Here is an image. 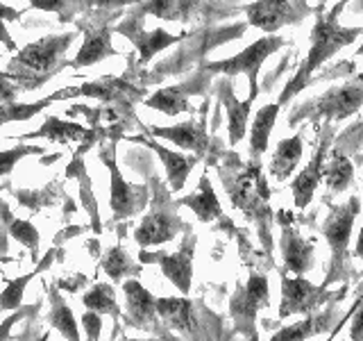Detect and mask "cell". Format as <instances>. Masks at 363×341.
<instances>
[{
  "mask_svg": "<svg viewBox=\"0 0 363 341\" xmlns=\"http://www.w3.org/2000/svg\"><path fill=\"white\" fill-rule=\"evenodd\" d=\"M247 26L266 34H275L286 26H300L313 14L309 0H255L243 7Z\"/></svg>",
  "mask_w": 363,
  "mask_h": 341,
  "instance_id": "cell-12",
  "label": "cell"
},
{
  "mask_svg": "<svg viewBox=\"0 0 363 341\" xmlns=\"http://www.w3.org/2000/svg\"><path fill=\"white\" fill-rule=\"evenodd\" d=\"M125 9H128V7H125ZM125 9H123V18L116 23V26H113V32L128 37L136 45V50H139V66L147 64L155 55H159L162 50L170 48V45H175V43H182L189 37L186 32L170 34V32H166L162 28L145 30L143 28V16L134 14L132 9L130 11H125Z\"/></svg>",
  "mask_w": 363,
  "mask_h": 341,
  "instance_id": "cell-13",
  "label": "cell"
},
{
  "mask_svg": "<svg viewBox=\"0 0 363 341\" xmlns=\"http://www.w3.org/2000/svg\"><path fill=\"white\" fill-rule=\"evenodd\" d=\"M327 205V219L323 223V234L327 239L329 248H332V261H329V276L325 278V287H332L336 282L347 280L350 273V239H352V227L361 212V200L352 196L350 200L334 205L327 196L323 198Z\"/></svg>",
  "mask_w": 363,
  "mask_h": 341,
  "instance_id": "cell-4",
  "label": "cell"
},
{
  "mask_svg": "<svg viewBox=\"0 0 363 341\" xmlns=\"http://www.w3.org/2000/svg\"><path fill=\"white\" fill-rule=\"evenodd\" d=\"M286 45V39L277 37V34H268V37H261L255 43H250L245 50H241L234 57H227V60H218V62H202L200 68L209 71L211 75L220 73L227 77H234V75H247V82H250V96L257 100L259 96V71L264 62L268 60L270 55H275L279 48Z\"/></svg>",
  "mask_w": 363,
  "mask_h": 341,
  "instance_id": "cell-7",
  "label": "cell"
},
{
  "mask_svg": "<svg viewBox=\"0 0 363 341\" xmlns=\"http://www.w3.org/2000/svg\"><path fill=\"white\" fill-rule=\"evenodd\" d=\"M336 314L338 312L334 307H329V310H323V312L306 314V318H302V321L277 330V332L270 337V341H306L320 332H327V328L336 321Z\"/></svg>",
  "mask_w": 363,
  "mask_h": 341,
  "instance_id": "cell-26",
  "label": "cell"
},
{
  "mask_svg": "<svg viewBox=\"0 0 363 341\" xmlns=\"http://www.w3.org/2000/svg\"><path fill=\"white\" fill-rule=\"evenodd\" d=\"M130 9L139 16H157L164 21H179L189 23L209 14L207 0H145V3H134Z\"/></svg>",
  "mask_w": 363,
  "mask_h": 341,
  "instance_id": "cell-20",
  "label": "cell"
},
{
  "mask_svg": "<svg viewBox=\"0 0 363 341\" xmlns=\"http://www.w3.org/2000/svg\"><path fill=\"white\" fill-rule=\"evenodd\" d=\"M82 303L86 310L96 312L100 316H111L113 318V325L118 328V321H121V307L116 303V291H113L111 284L107 282H98L91 287V291H86L82 296Z\"/></svg>",
  "mask_w": 363,
  "mask_h": 341,
  "instance_id": "cell-35",
  "label": "cell"
},
{
  "mask_svg": "<svg viewBox=\"0 0 363 341\" xmlns=\"http://www.w3.org/2000/svg\"><path fill=\"white\" fill-rule=\"evenodd\" d=\"M123 293H125V305H128V323L141 330H157L155 296L136 278L123 280Z\"/></svg>",
  "mask_w": 363,
  "mask_h": 341,
  "instance_id": "cell-24",
  "label": "cell"
},
{
  "mask_svg": "<svg viewBox=\"0 0 363 341\" xmlns=\"http://www.w3.org/2000/svg\"><path fill=\"white\" fill-rule=\"evenodd\" d=\"M52 255H55V250H50L48 257H45L43 261H39V264L34 266L30 273H26V276L14 278V280L7 282L5 291H0V312H14V310H18L21 303H23V293H26V287L39 276L41 271H45V269L50 266Z\"/></svg>",
  "mask_w": 363,
  "mask_h": 341,
  "instance_id": "cell-34",
  "label": "cell"
},
{
  "mask_svg": "<svg viewBox=\"0 0 363 341\" xmlns=\"http://www.w3.org/2000/svg\"><path fill=\"white\" fill-rule=\"evenodd\" d=\"M102 269H105V273L111 278L113 284H121L128 278L141 276L143 264L132 261V257L128 255V250H125L123 246H113L107 250L105 257H102Z\"/></svg>",
  "mask_w": 363,
  "mask_h": 341,
  "instance_id": "cell-36",
  "label": "cell"
},
{
  "mask_svg": "<svg viewBox=\"0 0 363 341\" xmlns=\"http://www.w3.org/2000/svg\"><path fill=\"white\" fill-rule=\"evenodd\" d=\"M318 3H327V0H318ZM343 3H350V0H343Z\"/></svg>",
  "mask_w": 363,
  "mask_h": 341,
  "instance_id": "cell-50",
  "label": "cell"
},
{
  "mask_svg": "<svg viewBox=\"0 0 363 341\" xmlns=\"http://www.w3.org/2000/svg\"><path fill=\"white\" fill-rule=\"evenodd\" d=\"M130 141L150 146L152 151L159 155V159H162V164H164V170H166L168 189L173 191V193L184 189L189 173L200 162L198 155H184V153H177V151H170V148L162 146L157 139H145V136H130Z\"/></svg>",
  "mask_w": 363,
  "mask_h": 341,
  "instance_id": "cell-21",
  "label": "cell"
},
{
  "mask_svg": "<svg viewBox=\"0 0 363 341\" xmlns=\"http://www.w3.org/2000/svg\"><path fill=\"white\" fill-rule=\"evenodd\" d=\"M45 148L43 146H11L7 151H0V178L9 175L14 166L30 155H43Z\"/></svg>",
  "mask_w": 363,
  "mask_h": 341,
  "instance_id": "cell-39",
  "label": "cell"
},
{
  "mask_svg": "<svg viewBox=\"0 0 363 341\" xmlns=\"http://www.w3.org/2000/svg\"><path fill=\"white\" fill-rule=\"evenodd\" d=\"M216 94H218V100L223 102V107L227 112V132H230V146H236L238 141L243 139L247 132V119H250V109H252L255 100H238L234 94V85L232 77H223L216 85Z\"/></svg>",
  "mask_w": 363,
  "mask_h": 341,
  "instance_id": "cell-23",
  "label": "cell"
},
{
  "mask_svg": "<svg viewBox=\"0 0 363 341\" xmlns=\"http://www.w3.org/2000/svg\"><path fill=\"white\" fill-rule=\"evenodd\" d=\"M270 303V287L268 276L259 271H252L247 276L245 284H238L232 301H230V314L236 332H241L250 341L257 339V314Z\"/></svg>",
  "mask_w": 363,
  "mask_h": 341,
  "instance_id": "cell-10",
  "label": "cell"
},
{
  "mask_svg": "<svg viewBox=\"0 0 363 341\" xmlns=\"http://www.w3.org/2000/svg\"><path fill=\"white\" fill-rule=\"evenodd\" d=\"M121 341H157V339H121Z\"/></svg>",
  "mask_w": 363,
  "mask_h": 341,
  "instance_id": "cell-47",
  "label": "cell"
},
{
  "mask_svg": "<svg viewBox=\"0 0 363 341\" xmlns=\"http://www.w3.org/2000/svg\"><path fill=\"white\" fill-rule=\"evenodd\" d=\"M150 191H152V210L145 214V219L134 230V242L141 248H152L168 244L170 239H175L179 232L191 230L189 223L182 221L177 214L179 205L173 200V191H170L157 175L150 178Z\"/></svg>",
  "mask_w": 363,
  "mask_h": 341,
  "instance_id": "cell-5",
  "label": "cell"
},
{
  "mask_svg": "<svg viewBox=\"0 0 363 341\" xmlns=\"http://www.w3.org/2000/svg\"><path fill=\"white\" fill-rule=\"evenodd\" d=\"M89 128L79 123H71V121H64V119H57V117H48L43 121V125L39 130L28 132L18 136L23 141H30V139H48L52 144H73V141H82L84 134Z\"/></svg>",
  "mask_w": 363,
  "mask_h": 341,
  "instance_id": "cell-29",
  "label": "cell"
},
{
  "mask_svg": "<svg viewBox=\"0 0 363 341\" xmlns=\"http://www.w3.org/2000/svg\"><path fill=\"white\" fill-rule=\"evenodd\" d=\"M82 325H84V335H86V341H100L102 337V316L86 310L82 314Z\"/></svg>",
  "mask_w": 363,
  "mask_h": 341,
  "instance_id": "cell-42",
  "label": "cell"
},
{
  "mask_svg": "<svg viewBox=\"0 0 363 341\" xmlns=\"http://www.w3.org/2000/svg\"><path fill=\"white\" fill-rule=\"evenodd\" d=\"M320 139H318V146H315V153L311 157V162L306 164L295 180L291 182V193H293V202L298 210H304L309 207V202L313 200V193L318 189V185L323 182V168H325V162H327V151L334 146V125L332 121H320Z\"/></svg>",
  "mask_w": 363,
  "mask_h": 341,
  "instance_id": "cell-16",
  "label": "cell"
},
{
  "mask_svg": "<svg viewBox=\"0 0 363 341\" xmlns=\"http://www.w3.org/2000/svg\"><path fill=\"white\" fill-rule=\"evenodd\" d=\"M0 216H3V223H5L7 234H11L18 244L30 248L32 259L37 261V257H39V230H37V227H34L30 221L16 219V216L7 210L5 202H0Z\"/></svg>",
  "mask_w": 363,
  "mask_h": 341,
  "instance_id": "cell-37",
  "label": "cell"
},
{
  "mask_svg": "<svg viewBox=\"0 0 363 341\" xmlns=\"http://www.w3.org/2000/svg\"><path fill=\"white\" fill-rule=\"evenodd\" d=\"M123 9H91L82 14V21H77V30L84 32V43L73 60L68 62V68H86L107 60V57L118 55L111 43V21L113 16H121Z\"/></svg>",
  "mask_w": 363,
  "mask_h": 341,
  "instance_id": "cell-8",
  "label": "cell"
},
{
  "mask_svg": "<svg viewBox=\"0 0 363 341\" xmlns=\"http://www.w3.org/2000/svg\"><path fill=\"white\" fill-rule=\"evenodd\" d=\"M345 5L347 3L338 0V3L329 9V14H325V3H318V7L313 9L315 11V23H313L311 37H309V41H311L309 53H306V57L302 60L298 73L289 80V85L284 87V91L279 94V100H277L279 107L286 105V102H291V98L298 96L304 87H309L313 73L325 62H329L338 50H343L345 45L354 43L363 34V28H345V26H340V23H338V14L345 9Z\"/></svg>",
  "mask_w": 363,
  "mask_h": 341,
  "instance_id": "cell-2",
  "label": "cell"
},
{
  "mask_svg": "<svg viewBox=\"0 0 363 341\" xmlns=\"http://www.w3.org/2000/svg\"><path fill=\"white\" fill-rule=\"evenodd\" d=\"M354 257L363 259V225L359 230V237H357V246H354Z\"/></svg>",
  "mask_w": 363,
  "mask_h": 341,
  "instance_id": "cell-46",
  "label": "cell"
},
{
  "mask_svg": "<svg viewBox=\"0 0 363 341\" xmlns=\"http://www.w3.org/2000/svg\"><path fill=\"white\" fill-rule=\"evenodd\" d=\"M48 298H50V310H48V323L52 328L60 330V335L66 341H79V328L75 321V314L71 307L66 305V301L62 298L57 284L48 289Z\"/></svg>",
  "mask_w": 363,
  "mask_h": 341,
  "instance_id": "cell-33",
  "label": "cell"
},
{
  "mask_svg": "<svg viewBox=\"0 0 363 341\" xmlns=\"http://www.w3.org/2000/svg\"><path fill=\"white\" fill-rule=\"evenodd\" d=\"M139 0H30V9L50 11L60 23H73L91 9H123Z\"/></svg>",
  "mask_w": 363,
  "mask_h": 341,
  "instance_id": "cell-22",
  "label": "cell"
},
{
  "mask_svg": "<svg viewBox=\"0 0 363 341\" xmlns=\"http://www.w3.org/2000/svg\"><path fill=\"white\" fill-rule=\"evenodd\" d=\"M350 339H352V341H363V293L354 301V305H352Z\"/></svg>",
  "mask_w": 363,
  "mask_h": 341,
  "instance_id": "cell-41",
  "label": "cell"
},
{
  "mask_svg": "<svg viewBox=\"0 0 363 341\" xmlns=\"http://www.w3.org/2000/svg\"><path fill=\"white\" fill-rule=\"evenodd\" d=\"M21 16H23L21 9H14V7H9L5 3H0V43H3L9 53H16L18 48H16V41L11 39V34H9V30L5 26V21L16 23V21H21Z\"/></svg>",
  "mask_w": 363,
  "mask_h": 341,
  "instance_id": "cell-40",
  "label": "cell"
},
{
  "mask_svg": "<svg viewBox=\"0 0 363 341\" xmlns=\"http://www.w3.org/2000/svg\"><path fill=\"white\" fill-rule=\"evenodd\" d=\"M207 107H209V102L204 100L198 119H189L184 123L170 125V128H157V125H152V128H145V134H150L152 139H166L170 144H175L177 148H182V151H191L200 159L209 157L211 136L207 130Z\"/></svg>",
  "mask_w": 363,
  "mask_h": 341,
  "instance_id": "cell-18",
  "label": "cell"
},
{
  "mask_svg": "<svg viewBox=\"0 0 363 341\" xmlns=\"http://www.w3.org/2000/svg\"><path fill=\"white\" fill-rule=\"evenodd\" d=\"M350 316H352V307H350V312L345 314V318H340V321L332 328V332H329V337H327V341H334L336 339V335L340 332V328H345V323L350 321Z\"/></svg>",
  "mask_w": 363,
  "mask_h": 341,
  "instance_id": "cell-44",
  "label": "cell"
},
{
  "mask_svg": "<svg viewBox=\"0 0 363 341\" xmlns=\"http://www.w3.org/2000/svg\"><path fill=\"white\" fill-rule=\"evenodd\" d=\"M68 98H73L71 87L60 89V91H55V94H50L48 98H41V100H34V102H18V100L3 102V105H0V128L7 123L30 121V119L37 117V114H41L43 109H48L52 102L68 100Z\"/></svg>",
  "mask_w": 363,
  "mask_h": 341,
  "instance_id": "cell-27",
  "label": "cell"
},
{
  "mask_svg": "<svg viewBox=\"0 0 363 341\" xmlns=\"http://www.w3.org/2000/svg\"><path fill=\"white\" fill-rule=\"evenodd\" d=\"M323 182L332 193H343L345 189L352 187V182H354V166H352L350 157L340 151L338 146L332 151L329 162H325Z\"/></svg>",
  "mask_w": 363,
  "mask_h": 341,
  "instance_id": "cell-32",
  "label": "cell"
},
{
  "mask_svg": "<svg viewBox=\"0 0 363 341\" xmlns=\"http://www.w3.org/2000/svg\"><path fill=\"white\" fill-rule=\"evenodd\" d=\"M279 117V105L272 102V105H264L252 121V128H250V159L259 162L261 155L268 151V141H270V132L275 128V121Z\"/></svg>",
  "mask_w": 363,
  "mask_h": 341,
  "instance_id": "cell-31",
  "label": "cell"
},
{
  "mask_svg": "<svg viewBox=\"0 0 363 341\" xmlns=\"http://www.w3.org/2000/svg\"><path fill=\"white\" fill-rule=\"evenodd\" d=\"M71 94L75 96H89V98H98L100 102H105L107 109L116 119L132 117V107L136 102H141L145 98V87L143 85H134L128 77H116V75H102L94 82H86L82 87H71Z\"/></svg>",
  "mask_w": 363,
  "mask_h": 341,
  "instance_id": "cell-11",
  "label": "cell"
},
{
  "mask_svg": "<svg viewBox=\"0 0 363 341\" xmlns=\"http://www.w3.org/2000/svg\"><path fill=\"white\" fill-rule=\"evenodd\" d=\"M157 316L177 332H184L193 339H198V323L193 314V303L189 298H175V296H162L155 301Z\"/></svg>",
  "mask_w": 363,
  "mask_h": 341,
  "instance_id": "cell-25",
  "label": "cell"
},
{
  "mask_svg": "<svg viewBox=\"0 0 363 341\" xmlns=\"http://www.w3.org/2000/svg\"><path fill=\"white\" fill-rule=\"evenodd\" d=\"M77 32L66 34H50L41 37L28 45H23L16 55L11 57L5 71L0 73L7 82L16 89V94H30V91L41 89L45 82L68 68L66 53L75 43Z\"/></svg>",
  "mask_w": 363,
  "mask_h": 341,
  "instance_id": "cell-3",
  "label": "cell"
},
{
  "mask_svg": "<svg viewBox=\"0 0 363 341\" xmlns=\"http://www.w3.org/2000/svg\"><path fill=\"white\" fill-rule=\"evenodd\" d=\"M302 151H304L302 134H293V136H289V139H281L275 148V153H272V159H270V166H268L270 175L277 182L289 180L291 173L300 164Z\"/></svg>",
  "mask_w": 363,
  "mask_h": 341,
  "instance_id": "cell-30",
  "label": "cell"
},
{
  "mask_svg": "<svg viewBox=\"0 0 363 341\" xmlns=\"http://www.w3.org/2000/svg\"><path fill=\"white\" fill-rule=\"evenodd\" d=\"M277 221L281 225V257H284V271L293 273V276H304L306 271H311L313 266V242L306 239L298 232V227L293 225V214L286 210L277 212Z\"/></svg>",
  "mask_w": 363,
  "mask_h": 341,
  "instance_id": "cell-19",
  "label": "cell"
},
{
  "mask_svg": "<svg viewBox=\"0 0 363 341\" xmlns=\"http://www.w3.org/2000/svg\"><path fill=\"white\" fill-rule=\"evenodd\" d=\"M26 314H28V310H21V307H18V310L11 312V316H7L5 321L0 323V341H7V337H9V332H11V328H14Z\"/></svg>",
  "mask_w": 363,
  "mask_h": 341,
  "instance_id": "cell-43",
  "label": "cell"
},
{
  "mask_svg": "<svg viewBox=\"0 0 363 341\" xmlns=\"http://www.w3.org/2000/svg\"><path fill=\"white\" fill-rule=\"evenodd\" d=\"M39 341H48V335H43V337H41Z\"/></svg>",
  "mask_w": 363,
  "mask_h": 341,
  "instance_id": "cell-49",
  "label": "cell"
},
{
  "mask_svg": "<svg viewBox=\"0 0 363 341\" xmlns=\"http://www.w3.org/2000/svg\"><path fill=\"white\" fill-rule=\"evenodd\" d=\"M177 205H179V207L193 210V214H196L202 223H211L216 219H223L220 200H218V196H216V191H213L207 175L200 178V187H198L196 193H189V196L179 198Z\"/></svg>",
  "mask_w": 363,
  "mask_h": 341,
  "instance_id": "cell-28",
  "label": "cell"
},
{
  "mask_svg": "<svg viewBox=\"0 0 363 341\" xmlns=\"http://www.w3.org/2000/svg\"><path fill=\"white\" fill-rule=\"evenodd\" d=\"M98 155L102 159V164L109 168L111 178V196L109 205L113 212V221H128L132 216L141 214L147 202H150V187L147 185H130L128 180L121 175L118 164H116V144H98Z\"/></svg>",
  "mask_w": 363,
  "mask_h": 341,
  "instance_id": "cell-9",
  "label": "cell"
},
{
  "mask_svg": "<svg viewBox=\"0 0 363 341\" xmlns=\"http://www.w3.org/2000/svg\"><path fill=\"white\" fill-rule=\"evenodd\" d=\"M363 107V73L352 77L350 82L329 87L325 94L311 98L304 105H298L289 117V125L300 121L320 123V121H345Z\"/></svg>",
  "mask_w": 363,
  "mask_h": 341,
  "instance_id": "cell-6",
  "label": "cell"
},
{
  "mask_svg": "<svg viewBox=\"0 0 363 341\" xmlns=\"http://www.w3.org/2000/svg\"><path fill=\"white\" fill-rule=\"evenodd\" d=\"M77 178L79 180V193H82V205L86 207V212L91 214V221H94V232L100 234L102 232V223H100V216H98V207H96V200L91 196V180L86 175V170L79 162V157L75 155L73 162H71V168L66 170V178Z\"/></svg>",
  "mask_w": 363,
  "mask_h": 341,
  "instance_id": "cell-38",
  "label": "cell"
},
{
  "mask_svg": "<svg viewBox=\"0 0 363 341\" xmlns=\"http://www.w3.org/2000/svg\"><path fill=\"white\" fill-rule=\"evenodd\" d=\"M216 170L223 180V187L230 196L232 205L236 210H241L247 221H255L259 239L264 244L266 253L272 250L270 242V223H272V210H270V187L264 178V168L261 162L250 159L243 164L238 155L225 153V159L220 164H216Z\"/></svg>",
  "mask_w": 363,
  "mask_h": 341,
  "instance_id": "cell-1",
  "label": "cell"
},
{
  "mask_svg": "<svg viewBox=\"0 0 363 341\" xmlns=\"http://www.w3.org/2000/svg\"><path fill=\"white\" fill-rule=\"evenodd\" d=\"M281 303H279V318H289L293 314H313L332 298L325 284H313L304 276H289L281 271Z\"/></svg>",
  "mask_w": 363,
  "mask_h": 341,
  "instance_id": "cell-15",
  "label": "cell"
},
{
  "mask_svg": "<svg viewBox=\"0 0 363 341\" xmlns=\"http://www.w3.org/2000/svg\"><path fill=\"white\" fill-rule=\"evenodd\" d=\"M7 242H9V234L5 227H0V259H3L5 250H7Z\"/></svg>",
  "mask_w": 363,
  "mask_h": 341,
  "instance_id": "cell-45",
  "label": "cell"
},
{
  "mask_svg": "<svg viewBox=\"0 0 363 341\" xmlns=\"http://www.w3.org/2000/svg\"><path fill=\"white\" fill-rule=\"evenodd\" d=\"M196 244H198V237L191 230H186V237L182 239V246H179L177 253H164V250L147 253V250H141L139 261L141 264H159V269L164 271V276L186 296L191 291V280H193V257H196Z\"/></svg>",
  "mask_w": 363,
  "mask_h": 341,
  "instance_id": "cell-17",
  "label": "cell"
},
{
  "mask_svg": "<svg viewBox=\"0 0 363 341\" xmlns=\"http://www.w3.org/2000/svg\"><path fill=\"white\" fill-rule=\"evenodd\" d=\"M361 39H363V34H361ZM357 55H363V43L359 45V50H357Z\"/></svg>",
  "mask_w": 363,
  "mask_h": 341,
  "instance_id": "cell-48",
  "label": "cell"
},
{
  "mask_svg": "<svg viewBox=\"0 0 363 341\" xmlns=\"http://www.w3.org/2000/svg\"><path fill=\"white\" fill-rule=\"evenodd\" d=\"M211 73L204 71V68H198L196 73L191 77H186L184 82L173 85V87H166V89H159L155 91L152 96H145L141 102L145 107L157 109L166 114V117H177L182 112H193L191 107V98L193 96H204L211 87Z\"/></svg>",
  "mask_w": 363,
  "mask_h": 341,
  "instance_id": "cell-14",
  "label": "cell"
}]
</instances>
